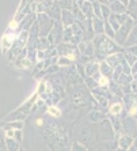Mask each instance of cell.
I'll list each match as a JSON object with an SVG mask.
<instances>
[{"mask_svg": "<svg viewBox=\"0 0 137 151\" xmlns=\"http://www.w3.org/2000/svg\"><path fill=\"white\" fill-rule=\"evenodd\" d=\"M130 27H132V22H130V19H128L126 23H123V26L118 30V33L116 34V38L120 41V44H123V41H126V35L129 34Z\"/></svg>", "mask_w": 137, "mask_h": 151, "instance_id": "cell-1", "label": "cell"}, {"mask_svg": "<svg viewBox=\"0 0 137 151\" xmlns=\"http://www.w3.org/2000/svg\"><path fill=\"white\" fill-rule=\"evenodd\" d=\"M106 63L109 64L110 67L111 65H118V64L121 63V56L118 55V53H116V55H111V56L107 57V61Z\"/></svg>", "mask_w": 137, "mask_h": 151, "instance_id": "cell-2", "label": "cell"}, {"mask_svg": "<svg viewBox=\"0 0 137 151\" xmlns=\"http://www.w3.org/2000/svg\"><path fill=\"white\" fill-rule=\"evenodd\" d=\"M73 102L76 104V105H83V104H86V102H87L86 95L83 94V93H75L73 94Z\"/></svg>", "mask_w": 137, "mask_h": 151, "instance_id": "cell-3", "label": "cell"}, {"mask_svg": "<svg viewBox=\"0 0 137 151\" xmlns=\"http://www.w3.org/2000/svg\"><path fill=\"white\" fill-rule=\"evenodd\" d=\"M134 44H137V27H134L132 30V34H130L129 40H128L126 45H134Z\"/></svg>", "mask_w": 137, "mask_h": 151, "instance_id": "cell-4", "label": "cell"}, {"mask_svg": "<svg viewBox=\"0 0 137 151\" xmlns=\"http://www.w3.org/2000/svg\"><path fill=\"white\" fill-rule=\"evenodd\" d=\"M122 112V105L121 104H113L111 108H110V113L111 114H120Z\"/></svg>", "mask_w": 137, "mask_h": 151, "instance_id": "cell-5", "label": "cell"}, {"mask_svg": "<svg viewBox=\"0 0 137 151\" xmlns=\"http://www.w3.org/2000/svg\"><path fill=\"white\" fill-rule=\"evenodd\" d=\"M99 68H101V72L103 74V76H107V75L111 72V67H110L107 63H102Z\"/></svg>", "mask_w": 137, "mask_h": 151, "instance_id": "cell-6", "label": "cell"}, {"mask_svg": "<svg viewBox=\"0 0 137 151\" xmlns=\"http://www.w3.org/2000/svg\"><path fill=\"white\" fill-rule=\"evenodd\" d=\"M120 144H121V147L122 148H126L132 144V139H130L129 136H122L121 137V140H120Z\"/></svg>", "mask_w": 137, "mask_h": 151, "instance_id": "cell-7", "label": "cell"}, {"mask_svg": "<svg viewBox=\"0 0 137 151\" xmlns=\"http://www.w3.org/2000/svg\"><path fill=\"white\" fill-rule=\"evenodd\" d=\"M48 113H49L50 116H53V117H60L61 116V112L57 109L56 106H50L49 109H48Z\"/></svg>", "mask_w": 137, "mask_h": 151, "instance_id": "cell-8", "label": "cell"}, {"mask_svg": "<svg viewBox=\"0 0 137 151\" xmlns=\"http://www.w3.org/2000/svg\"><path fill=\"white\" fill-rule=\"evenodd\" d=\"M98 83H99V86H103V87H105V86H109V78L107 76H103L102 75V78H101V79H99L98 81Z\"/></svg>", "mask_w": 137, "mask_h": 151, "instance_id": "cell-9", "label": "cell"}, {"mask_svg": "<svg viewBox=\"0 0 137 151\" xmlns=\"http://www.w3.org/2000/svg\"><path fill=\"white\" fill-rule=\"evenodd\" d=\"M129 10H132L130 12L133 14V17H137V3H136V1H132V3H130V8H129Z\"/></svg>", "mask_w": 137, "mask_h": 151, "instance_id": "cell-10", "label": "cell"}, {"mask_svg": "<svg viewBox=\"0 0 137 151\" xmlns=\"http://www.w3.org/2000/svg\"><path fill=\"white\" fill-rule=\"evenodd\" d=\"M90 117H91V120L92 121H98V120H101L102 119V114H101V113H91V114H90Z\"/></svg>", "mask_w": 137, "mask_h": 151, "instance_id": "cell-11", "label": "cell"}, {"mask_svg": "<svg viewBox=\"0 0 137 151\" xmlns=\"http://www.w3.org/2000/svg\"><path fill=\"white\" fill-rule=\"evenodd\" d=\"M106 30H107V32H106V33H107V34H109L110 37H111V38H113V37H116V34L113 33V27L109 25V23H106Z\"/></svg>", "mask_w": 137, "mask_h": 151, "instance_id": "cell-12", "label": "cell"}, {"mask_svg": "<svg viewBox=\"0 0 137 151\" xmlns=\"http://www.w3.org/2000/svg\"><path fill=\"white\" fill-rule=\"evenodd\" d=\"M109 14H110V8L102 6V15H103V17H105V18H109Z\"/></svg>", "mask_w": 137, "mask_h": 151, "instance_id": "cell-13", "label": "cell"}, {"mask_svg": "<svg viewBox=\"0 0 137 151\" xmlns=\"http://www.w3.org/2000/svg\"><path fill=\"white\" fill-rule=\"evenodd\" d=\"M68 63H69V59H65V57L59 60V64H60V65H68Z\"/></svg>", "mask_w": 137, "mask_h": 151, "instance_id": "cell-14", "label": "cell"}, {"mask_svg": "<svg viewBox=\"0 0 137 151\" xmlns=\"http://www.w3.org/2000/svg\"><path fill=\"white\" fill-rule=\"evenodd\" d=\"M11 127H14V128H18V129H22V127H23V123L19 121V123H12Z\"/></svg>", "mask_w": 137, "mask_h": 151, "instance_id": "cell-15", "label": "cell"}, {"mask_svg": "<svg viewBox=\"0 0 137 151\" xmlns=\"http://www.w3.org/2000/svg\"><path fill=\"white\" fill-rule=\"evenodd\" d=\"M73 150L75 151H84V147H81V146H79V144H75Z\"/></svg>", "mask_w": 137, "mask_h": 151, "instance_id": "cell-16", "label": "cell"}, {"mask_svg": "<svg viewBox=\"0 0 137 151\" xmlns=\"http://www.w3.org/2000/svg\"><path fill=\"white\" fill-rule=\"evenodd\" d=\"M14 134H15V132H14V131H12V129H8V131H7V136L10 137V139H11V137H12V136H14Z\"/></svg>", "mask_w": 137, "mask_h": 151, "instance_id": "cell-17", "label": "cell"}, {"mask_svg": "<svg viewBox=\"0 0 137 151\" xmlns=\"http://www.w3.org/2000/svg\"><path fill=\"white\" fill-rule=\"evenodd\" d=\"M130 52H133L134 56H137V46H132V48H130Z\"/></svg>", "mask_w": 137, "mask_h": 151, "instance_id": "cell-18", "label": "cell"}, {"mask_svg": "<svg viewBox=\"0 0 137 151\" xmlns=\"http://www.w3.org/2000/svg\"><path fill=\"white\" fill-rule=\"evenodd\" d=\"M117 74H121V68L117 70ZM114 79H118V75H114Z\"/></svg>", "mask_w": 137, "mask_h": 151, "instance_id": "cell-19", "label": "cell"}, {"mask_svg": "<svg viewBox=\"0 0 137 151\" xmlns=\"http://www.w3.org/2000/svg\"><path fill=\"white\" fill-rule=\"evenodd\" d=\"M130 151H137V148H136V147H133V148H130Z\"/></svg>", "mask_w": 137, "mask_h": 151, "instance_id": "cell-20", "label": "cell"}, {"mask_svg": "<svg viewBox=\"0 0 137 151\" xmlns=\"http://www.w3.org/2000/svg\"><path fill=\"white\" fill-rule=\"evenodd\" d=\"M134 146H136V148H137V139H136V142H134Z\"/></svg>", "mask_w": 137, "mask_h": 151, "instance_id": "cell-21", "label": "cell"}, {"mask_svg": "<svg viewBox=\"0 0 137 151\" xmlns=\"http://www.w3.org/2000/svg\"><path fill=\"white\" fill-rule=\"evenodd\" d=\"M21 151H22V150H21Z\"/></svg>", "mask_w": 137, "mask_h": 151, "instance_id": "cell-22", "label": "cell"}]
</instances>
